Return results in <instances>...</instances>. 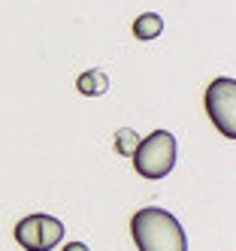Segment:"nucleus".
<instances>
[{
    "label": "nucleus",
    "instance_id": "obj_1",
    "mask_svg": "<svg viewBox=\"0 0 236 251\" xmlns=\"http://www.w3.org/2000/svg\"><path fill=\"white\" fill-rule=\"evenodd\" d=\"M131 236L139 251H188V236L176 215L157 206H145L133 215Z\"/></svg>",
    "mask_w": 236,
    "mask_h": 251
},
{
    "label": "nucleus",
    "instance_id": "obj_2",
    "mask_svg": "<svg viewBox=\"0 0 236 251\" xmlns=\"http://www.w3.org/2000/svg\"><path fill=\"white\" fill-rule=\"evenodd\" d=\"M176 151H179V146H176V136L170 130H152L149 136L139 139L136 151L131 154L133 170L142 178H163L176 167Z\"/></svg>",
    "mask_w": 236,
    "mask_h": 251
},
{
    "label": "nucleus",
    "instance_id": "obj_3",
    "mask_svg": "<svg viewBox=\"0 0 236 251\" xmlns=\"http://www.w3.org/2000/svg\"><path fill=\"white\" fill-rule=\"evenodd\" d=\"M203 103L215 130L224 133L227 139H236V79H227V76L212 79L203 94Z\"/></svg>",
    "mask_w": 236,
    "mask_h": 251
},
{
    "label": "nucleus",
    "instance_id": "obj_4",
    "mask_svg": "<svg viewBox=\"0 0 236 251\" xmlns=\"http://www.w3.org/2000/svg\"><path fill=\"white\" fill-rule=\"evenodd\" d=\"M64 239V224L54 215H27L15 224V242L25 251H52Z\"/></svg>",
    "mask_w": 236,
    "mask_h": 251
},
{
    "label": "nucleus",
    "instance_id": "obj_5",
    "mask_svg": "<svg viewBox=\"0 0 236 251\" xmlns=\"http://www.w3.org/2000/svg\"><path fill=\"white\" fill-rule=\"evenodd\" d=\"M76 88H79V94H85V97H100V94H106L109 79H106L103 70H88V73H82L76 79Z\"/></svg>",
    "mask_w": 236,
    "mask_h": 251
},
{
    "label": "nucleus",
    "instance_id": "obj_6",
    "mask_svg": "<svg viewBox=\"0 0 236 251\" xmlns=\"http://www.w3.org/2000/svg\"><path fill=\"white\" fill-rule=\"evenodd\" d=\"M160 30H163V19H160L157 12H142L139 19L133 22V37L142 40V43L160 37Z\"/></svg>",
    "mask_w": 236,
    "mask_h": 251
},
{
    "label": "nucleus",
    "instance_id": "obj_7",
    "mask_svg": "<svg viewBox=\"0 0 236 251\" xmlns=\"http://www.w3.org/2000/svg\"><path fill=\"white\" fill-rule=\"evenodd\" d=\"M136 146H139V136H136L131 127H121V130L115 133V151H118V154H124V157L133 154Z\"/></svg>",
    "mask_w": 236,
    "mask_h": 251
},
{
    "label": "nucleus",
    "instance_id": "obj_8",
    "mask_svg": "<svg viewBox=\"0 0 236 251\" xmlns=\"http://www.w3.org/2000/svg\"><path fill=\"white\" fill-rule=\"evenodd\" d=\"M61 251H91V248H88L85 242H67V245H64Z\"/></svg>",
    "mask_w": 236,
    "mask_h": 251
}]
</instances>
